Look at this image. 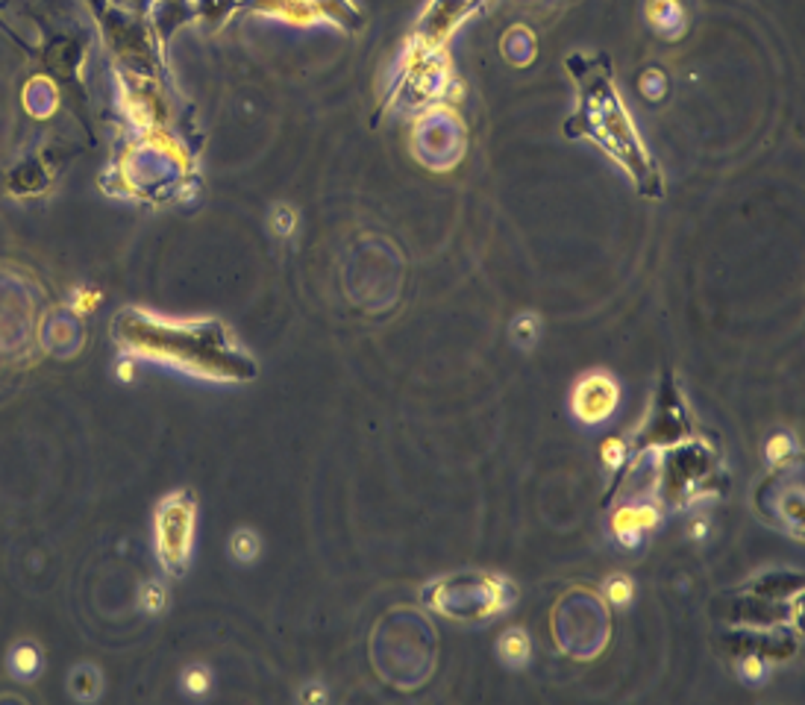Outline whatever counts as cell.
Listing matches in <instances>:
<instances>
[{
  "instance_id": "cell-1",
  "label": "cell",
  "mask_w": 805,
  "mask_h": 705,
  "mask_svg": "<svg viewBox=\"0 0 805 705\" xmlns=\"http://www.w3.org/2000/svg\"><path fill=\"white\" fill-rule=\"evenodd\" d=\"M570 68H574V77L582 89L579 112L574 118L576 124H582V133L591 135L609 156H614L620 168H627L644 194H662L659 174H655L650 156L644 150L638 130L632 127L629 115L623 109L606 68L585 56L570 59Z\"/></svg>"
},
{
  "instance_id": "cell-2",
  "label": "cell",
  "mask_w": 805,
  "mask_h": 705,
  "mask_svg": "<svg viewBox=\"0 0 805 705\" xmlns=\"http://www.w3.org/2000/svg\"><path fill=\"white\" fill-rule=\"evenodd\" d=\"M480 4L482 0H432L418 24L415 50L420 54V59L436 54L441 47V41L447 39L453 30L468 18V13H473V6H480Z\"/></svg>"
},
{
  "instance_id": "cell-3",
  "label": "cell",
  "mask_w": 805,
  "mask_h": 705,
  "mask_svg": "<svg viewBox=\"0 0 805 705\" xmlns=\"http://www.w3.org/2000/svg\"><path fill=\"white\" fill-rule=\"evenodd\" d=\"M159 553L174 567L183 564L188 546H192V509H186L183 497L168 500L159 518Z\"/></svg>"
},
{
  "instance_id": "cell-4",
  "label": "cell",
  "mask_w": 805,
  "mask_h": 705,
  "mask_svg": "<svg viewBox=\"0 0 805 705\" xmlns=\"http://www.w3.org/2000/svg\"><path fill=\"white\" fill-rule=\"evenodd\" d=\"M614 403H618V388L602 376H588L576 391V412L585 420H602L614 408Z\"/></svg>"
},
{
  "instance_id": "cell-5",
  "label": "cell",
  "mask_w": 805,
  "mask_h": 705,
  "mask_svg": "<svg viewBox=\"0 0 805 705\" xmlns=\"http://www.w3.org/2000/svg\"><path fill=\"white\" fill-rule=\"evenodd\" d=\"M6 665L18 682H33L41 676V670H45V658H41V649L33 644V641H18V644L9 649Z\"/></svg>"
},
{
  "instance_id": "cell-6",
  "label": "cell",
  "mask_w": 805,
  "mask_h": 705,
  "mask_svg": "<svg viewBox=\"0 0 805 705\" xmlns=\"http://www.w3.org/2000/svg\"><path fill=\"white\" fill-rule=\"evenodd\" d=\"M68 693L77 702H94L103 693V673L94 665H77L68 673Z\"/></svg>"
},
{
  "instance_id": "cell-7",
  "label": "cell",
  "mask_w": 805,
  "mask_h": 705,
  "mask_svg": "<svg viewBox=\"0 0 805 705\" xmlns=\"http://www.w3.org/2000/svg\"><path fill=\"white\" fill-rule=\"evenodd\" d=\"M647 18L664 36H679L685 30V9L679 6V0H650Z\"/></svg>"
},
{
  "instance_id": "cell-8",
  "label": "cell",
  "mask_w": 805,
  "mask_h": 705,
  "mask_svg": "<svg viewBox=\"0 0 805 705\" xmlns=\"http://www.w3.org/2000/svg\"><path fill=\"white\" fill-rule=\"evenodd\" d=\"M229 553H232V559H236V562L250 564V562L259 555V535H256V532H250V529L232 532V538H229Z\"/></svg>"
},
{
  "instance_id": "cell-9",
  "label": "cell",
  "mask_w": 805,
  "mask_h": 705,
  "mask_svg": "<svg viewBox=\"0 0 805 705\" xmlns=\"http://www.w3.org/2000/svg\"><path fill=\"white\" fill-rule=\"evenodd\" d=\"M209 685H212V673L203 665H192L183 673V688H186V693H192V697L206 693Z\"/></svg>"
},
{
  "instance_id": "cell-10",
  "label": "cell",
  "mask_w": 805,
  "mask_h": 705,
  "mask_svg": "<svg viewBox=\"0 0 805 705\" xmlns=\"http://www.w3.org/2000/svg\"><path fill=\"white\" fill-rule=\"evenodd\" d=\"M139 606L144 608L147 615H159V612H162V608L168 606V594L162 591V585L147 582L142 588V594H139Z\"/></svg>"
},
{
  "instance_id": "cell-11",
  "label": "cell",
  "mask_w": 805,
  "mask_h": 705,
  "mask_svg": "<svg viewBox=\"0 0 805 705\" xmlns=\"http://www.w3.org/2000/svg\"><path fill=\"white\" fill-rule=\"evenodd\" d=\"M641 89H644V94H647L650 100H659V98H662V91H664V80H662V73L655 71V68H650L647 73H644Z\"/></svg>"
},
{
  "instance_id": "cell-12",
  "label": "cell",
  "mask_w": 805,
  "mask_h": 705,
  "mask_svg": "<svg viewBox=\"0 0 805 705\" xmlns=\"http://www.w3.org/2000/svg\"><path fill=\"white\" fill-rule=\"evenodd\" d=\"M273 224H277L280 236H289L294 229V212L289 206H277V212H273Z\"/></svg>"
}]
</instances>
